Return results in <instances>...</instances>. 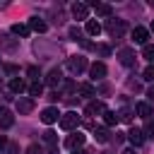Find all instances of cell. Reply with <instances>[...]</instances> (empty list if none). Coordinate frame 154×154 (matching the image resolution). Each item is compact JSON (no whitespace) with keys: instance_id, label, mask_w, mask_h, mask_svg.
Wrapping results in <instances>:
<instances>
[{"instance_id":"6da1fadb","label":"cell","mask_w":154,"mask_h":154,"mask_svg":"<svg viewBox=\"0 0 154 154\" xmlns=\"http://www.w3.org/2000/svg\"><path fill=\"white\" fill-rule=\"evenodd\" d=\"M106 31L111 34V38H123L125 31H128V24H125V19H113V17H108V19H106Z\"/></svg>"},{"instance_id":"7a4b0ae2","label":"cell","mask_w":154,"mask_h":154,"mask_svg":"<svg viewBox=\"0 0 154 154\" xmlns=\"http://www.w3.org/2000/svg\"><path fill=\"white\" fill-rule=\"evenodd\" d=\"M67 70H70L72 75L84 72V70H87V58H84V55H72V58H67Z\"/></svg>"},{"instance_id":"3957f363","label":"cell","mask_w":154,"mask_h":154,"mask_svg":"<svg viewBox=\"0 0 154 154\" xmlns=\"http://www.w3.org/2000/svg\"><path fill=\"white\" fill-rule=\"evenodd\" d=\"M77 125H79V116H77L75 111H67V113L60 116V128H63V130H75Z\"/></svg>"},{"instance_id":"277c9868","label":"cell","mask_w":154,"mask_h":154,"mask_svg":"<svg viewBox=\"0 0 154 154\" xmlns=\"http://www.w3.org/2000/svg\"><path fill=\"white\" fill-rule=\"evenodd\" d=\"M12 125H14V116H12V111L5 108V106H0V130H7V128H12Z\"/></svg>"},{"instance_id":"5b68a950","label":"cell","mask_w":154,"mask_h":154,"mask_svg":"<svg viewBox=\"0 0 154 154\" xmlns=\"http://www.w3.org/2000/svg\"><path fill=\"white\" fill-rule=\"evenodd\" d=\"M118 60H120V65H125V67H132L135 65V51L132 48H123L120 53H118Z\"/></svg>"},{"instance_id":"8992f818","label":"cell","mask_w":154,"mask_h":154,"mask_svg":"<svg viewBox=\"0 0 154 154\" xmlns=\"http://www.w3.org/2000/svg\"><path fill=\"white\" fill-rule=\"evenodd\" d=\"M135 111H137V116L144 118V120H149V118L154 116V106H152L149 101H140V103L135 106Z\"/></svg>"},{"instance_id":"52a82bcc","label":"cell","mask_w":154,"mask_h":154,"mask_svg":"<svg viewBox=\"0 0 154 154\" xmlns=\"http://www.w3.org/2000/svg\"><path fill=\"white\" fill-rule=\"evenodd\" d=\"M17 111H19L22 116L31 113V111H34V99H29V96H19V99H17Z\"/></svg>"},{"instance_id":"ba28073f","label":"cell","mask_w":154,"mask_h":154,"mask_svg":"<svg viewBox=\"0 0 154 154\" xmlns=\"http://www.w3.org/2000/svg\"><path fill=\"white\" fill-rule=\"evenodd\" d=\"M41 120H43L46 125H51V123H55V120H60V113H58V108H53V106H48V108H43V111H41Z\"/></svg>"},{"instance_id":"9c48e42d","label":"cell","mask_w":154,"mask_h":154,"mask_svg":"<svg viewBox=\"0 0 154 154\" xmlns=\"http://www.w3.org/2000/svg\"><path fill=\"white\" fill-rule=\"evenodd\" d=\"M84 111H87V116H103L106 106H103V101H89Z\"/></svg>"},{"instance_id":"30bf717a","label":"cell","mask_w":154,"mask_h":154,"mask_svg":"<svg viewBox=\"0 0 154 154\" xmlns=\"http://www.w3.org/2000/svg\"><path fill=\"white\" fill-rule=\"evenodd\" d=\"M65 144H67L72 152H75V149H82V144H84V135H82V132H72V135L65 140Z\"/></svg>"},{"instance_id":"8fae6325","label":"cell","mask_w":154,"mask_h":154,"mask_svg":"<svg viewBox=\"0 0 154 154\" xmlns=\"http://www.w3.org/2000/svg\"><path fill=\"white\" fill-rule=\"evenodd\" d=\"M72 17H75V19H87V17H89V5L75 2V5H72Z\"/></svg>"},{"instance_id":"7c38bea8","label":"cell","mask_w":154,"mask_h":154,"mask_svg":"<svg viewBox=\"0 0 154 154\" xmlns=\"http://www.w3.org/2000/svg\"><path fill=\"white\" fill-rule=\"evenodd\" d=\"M147 38H149V31H147L144 26H135V29H132V41H135V43L147 46Z\"/></svg>"},{"instance_id":"4fadbf2b","label":"cell","mask_w":154,"mask_h":154,"mask_svg":"<svg viewBox=\"0 0 154 154\" xmlns=\"http://www.w3.org/2000/svg\"><path fill=\"white\" fill-rule=\"evenodd\" d=\"M17 46H19V41H17V38H12V36H0V48H2V51L14 53V51H17Z\"/></svg>"},{"instance_id":"5bb4252c","label":"cell","mask_w":154,"mask_h":154,"mask_svg":"<svg viewBox=\"0 0 154 154\" xmlns=\"http://www.w3.org/2000/svg\"><path fill=\"white\" fill-rule=\"evenodd\" d=\"M128 140H130V144H132V147H140V144H144V130H137V128H132V130L128 132Z\"/></svg>"},{"instance_id":"9a60e30c","label":"cell","mask_w":154,"mask_h":154,"mask_svg":"<svg viewBox=\"0 0 154 154\" xmlns=\"http://www.w3.org/2000/svg\"><path fill=\"white\" fill-rule=\"evenodd\" d=\"M89 75H91V79H96V82L103 79V77H106V65H103V63H94V65L89 67Z\"/></svg>"},{"instance_id":"2e32d148","label":"cell","mask_w":154,"mask_h":154,"mask_svg":"<svg viewBox=\"0 0 154 154\" xmlns=\"http://www.w3.org/2000/svg\"><path fill=\"white\" fill-rule=\"evenodd\" d=\"M46 84H51V87H60V84H63V72H60L58 67H53V70L48 72V77H46Z\"/></svg>"},{"instance_id":"e0dca14e","label":"cell","mask_w":154,"mask_h":154,"mask_svg":"<svg viewBox=\"0 0 154 154\" xmlns=\"http://www.w3.org/2000/svg\"><path fill=\"white\" fill-rule=\"evenodd\" d=\"M29 29H34V31L43 34V31L48 29V24H46L43 19H38V17H31V19H29Z\"/></svg>"},{"instance_id":"ac0fdd59","label":"cell","mask_w":154,"mask_h":154,"mask_svg":"<svg viewBox=\"0 0 154 154\" xmlns=\"http://www.w3.org/2000/svg\"><path fill=\"white\" fill-rule=\"evenodd\" d=\"M91 7H94L96 14H101V17H111V5H106V2H91Z\"/></svg>"},{"instance_id":"d6986e66","label":"cell","mask_w":154,"mask_h":154,"mask_svg":"<svg viewBox=\"0 0 154 154\" xmlns=\"http://www.w3.org/2000/svg\"><path fill=\"white\" fill-rule=\"evenodd\" d=\"M87 34L89 36H99L101 34V24L96 19H87Z\"/></svg>"},{"instance_id":"ffe728a7","label":"cell","mask_w":154,"mask_h":154,"mask_svg":"<svg viewBox=\"0 0 154 154\" xmlns=\"http://www.w3.org/2000/svg\"><path fill=\"white\" fill-rule=\"evenodd\" d=\"M43 142L53 149V147H58V135H55L53 130H46V132H43Z\"/></svg>"},{"instance_id":"44dd1931","label":"cell","mask_w":154,"mask_h":154,"mask_svg":"<svg viewBox=\"0 0 154 154\" xmlns=\"http://www.w3.org/2000/svg\"><path fill=\"white\" fill-rule=\"evenodd\" d=\"M77 94H82V96H96V89H94V84H79Z\"/></svg>"},{"instance_id":"7402d4cb","label":"cell","mask_w":154,"mask_h":154,"mask_svg":"<svg viewBox=\"0 0 154 154\" xmlns=\"http://www.w3.org/2000/svg\"><path fill=\"white\" fill-rule=\"evenodd\" d=\"M10 91H12V94H22V91H24V82H22L19 77H14V79L10 82Z\"/></svg>"},{"instance_id":"603a6c76","label":"cell","mask_w":154,"mask_h":154,"mask_svg":"<svg viewBox=\"0 0 154 154\" xmlns=\"http://www.w3.org/2000/svg\"><path fill=\"white\" fill-rule=\"evenodd\" d=\"M103 123H106V125H116V123H118V113L106 108V113H103Z\"/></svg>"},{"instance_id":"cb8c5ba5","label":"cell","mask_w":154,"mask_h":154,"mask_svg":"<svg viewBox=\"0 0 154 154\" xmlns=\"http://www.w3.org/2000/svg\"><path fill=\"white\" fill-rule=\"evenodd\" d=\"M94 137H96V142H108V130L106 128H94Z\"/></svg>"},{"instance_id":"d4e9b609","label":"cell","mask_w":154,"mask_h":154,"mask_svg":"<svg viewBox=\"0 0 154 154\" xmlns=\"http://www.w3.org/2000/svg\"><path fill=\"white\" fill-rule=\"evenodd\" d=\"M12 34L14 36H26L29 34V26L26 24H12Z\"/></svg>"},{"instance_id":"484cf974","label":"cell","mask_w":154,"mask_h":154,"mask_svg":"<svg viewBox=\"0 0 154 154\" xmlns=\"http://www.w3.org/2000/svg\"><path fill=\"white\" fill-rule=\"evenodd\" d=\"M41 91H43V84L41 82H31L29 84V94L31 96H41Z\"/></svg>"},{"instance_id":"4316f807","label":"cell","mask_w":154,"mask_h":154,"mask_svg":"<svg viewBox=\"0 0 154 154\" xmlns=\"http://www.w3.org/2000/svg\"><path fill=\"white\" fill-rule=\"evenodd\" d=\"M142 55L154 65V43H147V46H144V51H142Z\"/></svg>"},{"instance_id":"83f0119b","label":"cell","mask_w":154,"mask_h":154,"mask_svg":"<svg viewBox=\"0 0 154 154\" xmlns=\"http://www.w3.org/2000/svg\"><path fill=\"white\" fill-rule=\"evenodd\" d=\"M26 75L31 77V82H41V79H38V77H41V72H38V67H34V65H31V67H26Z\"/></svg>"},{"instance_id":"f1b7e54d","label":"cell","mask_w":154,"mask_h":154,"mask_svg":"<svg viewBox=\"0 0 154 154\" xmlns=\"http://www.w3.org/2000/svg\"><path fill=\"white\" fill-rule=\"evenodd\" d=\"M144 137H154V118L147 120V125H144Z\"/></svg>"},{"instance_id":"f546056e","label":"cell","mask_w":154,"mask_h":154,"mask_svg":"<svg viewBox=\"0 0 154 154\" xmlns=\"http://www.w3.org/2000/svg\"><path fill=\"white\" fill-rule=\"evenodd\" d=\"M24 154H43V149H41L38 144H29V147L24 149Z\"/></svg>"},{"instance_id":"4dcf8cb0","label":"cell","mask_w":154,"mask_h":154,"mask_svg":"<svg viewBox=\"0 0 154 154\" xmlns=\"http://www.w3.org/2000/svg\"><path fill=\"white\" fill-rule=\"evenodd\" d=\"M142 75H144V79H147V82H154V65H149Z\"/></svg>"},{"instance_id":"1f68e13d","label":"cell","mask_w":154,"mask_h":154,"mask_svg":"<svg viewBox=\"0 0 154 154\" xmlns=\"http://www.w3.org/2000/svg\"><path fill=\"white\" fill-rule=\"evenodd\" d=\"M96 53L99 55H111V48L108 46H96Z\"/></svg>"},{"instance_id":"d6a6232c","label":"cell","mask_w":154,"mask_h":154,"mask_svg":"<svg viewBox=\"0 0 154 154\" xmlns=\"http://www.w3.org/2000/svg\"><path fill=\"white\" fill-rule=\"evenodd\" d=\"M79 36H82V34H79V29H77V26H72V29H70V38L79 41Z\"/></svg>"},{"instance_id":"836d02e7","label":"cell","mask_w":154,"mask_h":154,"mask_svg":"<svg viewBox=\"0 0 154 154\" xmlns=\"http://www.w3.org/2000/svg\"><path fill=\"white\" fill-rule=\"evenodd\" d=\"M7 152H10V154H17V152H19V147H17L14 142H10V144H7Z\"/></svg>"},{"instance_id":"e575fe53","label":"cell","mask_w":154,"mask_h":154,"mask_svg":"<svg viewBox=\"0 0 154 154\" xmlns=\"http://www.w3.org/2000/svg\"><path fill=\"white\" fill-rule=\"evenodd\" d=\"M7 144H10V142H7V137H5V135H0V152H2V149H7Z\"/></svg>"},{"instance_id":"d590c367","label":"cell","mask_w":154,"mask_h":154,"mask_svg":"<svg viewBox=\"0 0 154 154\" xmlns=\"http://www.w3.org/2000/svg\"><path fill=\"white\" fill-rule=\"evenodd\" d=\"M5 72H7V75H17V67H14V65H5Z\"/></svg>"},{"instance_id":"8d00e7d4","label":"cell","mask_w":154,"mask_h":154,"mask_svg":"<svg viewBox=\"0 0 154 154\" xmlns=\"http://www.w3.org/2000/svg\"><path fill=\"white\" fill-rule=\"evenodd\" d=\"M147 99H149V101H152V103H154V87H152V89H149V91H147Z\"/></svg>"},{"instance_id":"74e56055","label":"cell","mask_w":154,"mask_h":154,"mask_svg":"<svg viewBox=\"0 0 154 154\" xmlns=\"http://www.w3.org/2000/svg\"><path fill=\"white\" fill-rule=\"evenodd\" d=\"M72 154H87V152H84V149H75Z\"/></svg>"},{"instance_id":"f35d334b","label":"cell","mask_w":154,"mask_h":154,"mask_svg":"<svg viewBox=\"0 0 154 154\" xmlns=\"http://www.w3.org/2000/svg\"><path fill=\"white\" fill-rule=\"evenodd\" d=\"M123 154H135V149H125V152H123Z\"/></svg>"},{"instance_id":"ab89813d","label":"cell","mask_w":154,"mask_h":154,"mask_svg":"<svg viewBox=\"0 0 154 154\" xmlns=\"http://www.w3.org/2000/svg\"><path fill=\"white\" fill-rule=\"evenodd\" d=\"M152 31H154V22H152Z\"/></svg>"},{"instance_id":"60d3db41","label":"cell","mask_w":154,"mask_h":154,"mask_svg":"<svg viewBox=\"0 0 154 154\" xmlns=\"http://www.w3.org/2000/svg\"><path fill=\"white\" fill-rule=\"evenodd\" d=\"M0 89H2V82H0Z\"/></svg>"}]
</instances>
